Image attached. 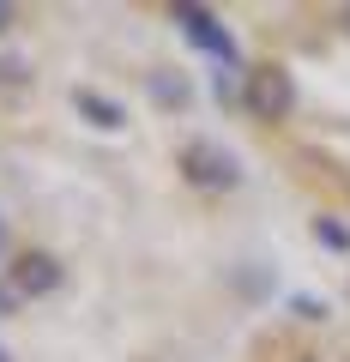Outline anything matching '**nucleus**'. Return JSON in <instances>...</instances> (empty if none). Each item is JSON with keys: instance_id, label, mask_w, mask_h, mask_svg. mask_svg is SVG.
Wrapping results in <instances>:
<instances>
[{"instance_id": "nucleus-7", "label": "nucleus", "mask_w": 350, "mask_h": 362, "mask_svg": "<svg viewBox=\"0 0 350 362\" xmlns=\"http://www.w3.org/2000/svg\"><path fill=\"white\" fill-rule=\"evenodd\" d=\"M314 235H320L326 247H350V230H344V223H332V218H320V223H314Z\"/></svg>"}, {"instance_id": "nucleus-10", "label": "nucleus", "mask_w": 350, "mask_h": 362, "mask_svg": "<svg viewBox=\"0 0 350 362\" xmlns=\"http://www.w3.org/2000/svg\"><path fill=\"white\" fill-rule=\"evenodd\" d=\"M0 362H13V356H6V350H0Z\"/></svg>"}, {"instance_id": "nucleus-8", "label": "nucleus", "mask_w": 350, "mask_h": 362, "mask_svg": "<svg viewBox=\"0 0 350 362\" xmlns=\"http://www.w3.org/2000/svg\"><path fill=\"white\" fill-rule=\"evenodd\" d=\"M6 25H13V6H0V30H6Z\"/></svg>"}, {"instance_id": "nucleus-3", "label": "nucleus", "mask_w": 350, "mask_h": 362, "mask_svg": "<svg viewBox=\"0 0 350 362\" xmlns=\"http://www.w3.org/2000/svg\"><path fill=\"white\" fill-rule=\"evenodd\" d=\"M175 18H182V30H187V37H194L206 54H218V61H235V37L218 25V13H206V6H187V0H182V6H175Z\"/></svg>"}, {"instance_id": "nucleus-1", "label": "nucleus", "mask_w": 350, "mask_h": 362, "mask_svg": "<svg viewBox=\"0 0 350 362\" xmlns=\"http://www.w3.org/2000/svg\"><path fill=\"white\" fill-rule=\"evenodd\" d=\"M290 109H296V85H290V73L284 66H254L247 73V115L254 121H284Z\"/></svg>"}, {"instance_id": "nucleus-6", "label": "nucleus", "mask_w": 350, "mask_h": 362, "mask_svg": "<svg viewBox=\"0 0 350 362\" xmlns=\"http://www.w3.org/2000/svg\"><path fill=\"white\" fill-rule=\"evenodd\" d=\"M151 97H157L163 109H182V103H187V85H182V78H169V73H157V78H151Z\"/></svg>"}, {"instance_id": "nucleus-5", "label": "nucleus", "mask_w": 350, "mask_h": 362, "mask_svg": "<svg viewBox=\"0 0 350 362\" xmlns=\"http://www.w3.org/2000/svg\"><path fill=\"white\" fill-rule=\"evenodd\" d=\"M73 103H78V115L91 121V127H121V103H109V97H97V90H73Z\"/></svg>"}, {"instance_id": "nucleus-4", "label": "nucleus", "mask_w": 350, "mask_h": 362, "mask_svg": "<svg viewBox=\"0 0 350 362\" xmlns=\"http://www.w3.org/2000/svg\"><path fill=\"white\" fill-rule=\"evenodd\" d=\"M54 284H61V266L49 254H18L13 259V290L18 296H49Z\"/></svg>"}, {"instance_id": "nucleus-11", "label": "nucleus", "mask_w": 350, "mask_h": 362, "mask_svg": "<svg viewBox=\"0 0 350 362\" xmlns=\"http://www.w3.org/2000/svg\"><path fill=\"white\" fill-rule=\"evenodd\" d=\"M302 362H314V356H302Z\"/></svg>"}, {"instance_id": "nucleus-9", "label": "nucleus", "mask_w": 350, "mask_h": 362, "mask_svg": "<svg viewBox=\"0 0 350 362\" xmlns=\"http://www.w3.org/2000/svg\"><path fill=\"white\" fill-rule=\"evenodd\" d=\"M344 30H350V6H344Z\"/></svg>"}, {"instance_id": "nucleus-2", "label": "nucleus", "mask_w": 350, "mask_h": 362, "mask_svg": "<svg viewBox=\"0 0 350 362\" xmlns=\"http://www.w3.org/2000/svg\"><path fill=\"white\" fill-rule=\"evenodd\" d=\"M182 169H187L194 187H235V181H242L235 157L223 151V145H211V139H194V145H187V151H182Z\"/></svg>"}]
</instances>
